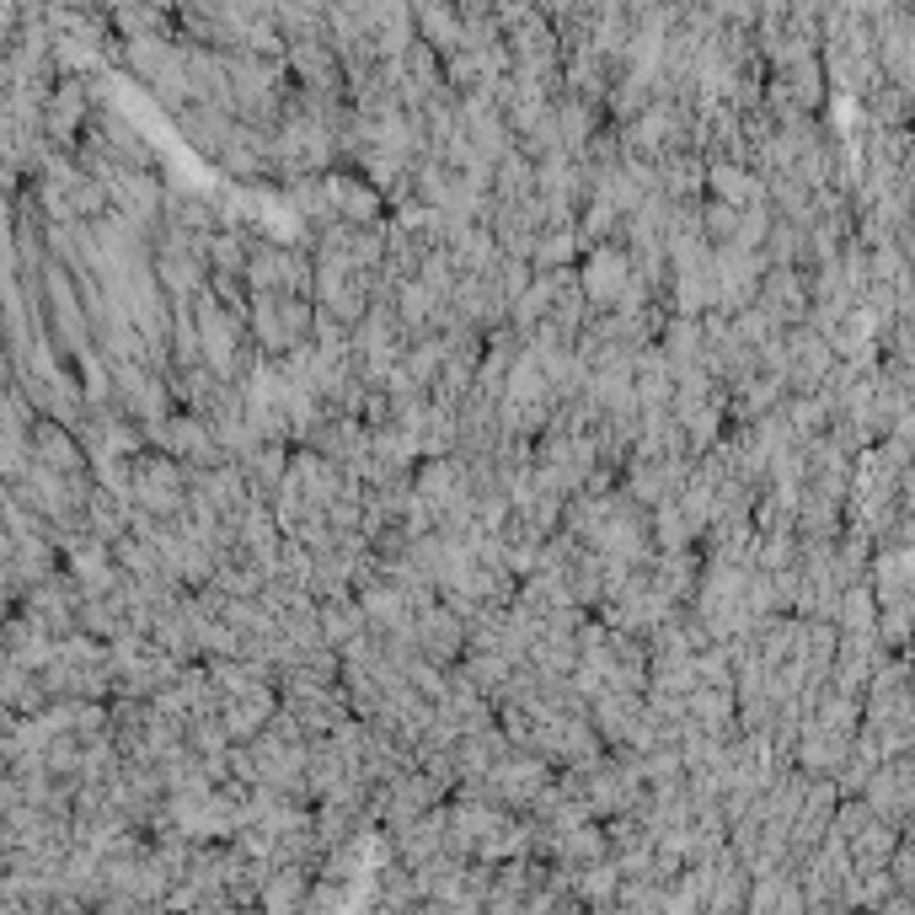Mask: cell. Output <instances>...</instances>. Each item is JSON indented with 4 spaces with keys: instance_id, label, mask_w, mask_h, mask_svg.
I'll return each instance as SVG.
<instances>
[{
    "instance_id": "1",
    "label": "cell",
    "mask_w": 915,
    "mask_h": 915,
    "mask_svg": "<svg viewBox=\"0 0 915 915\" xmlns=\"http://www.w3.org/2000/svg\"><path fill=\"white\" fill-rule=\"evenodd\" d=\"M627 279V262L621 252H594V268H589V295L599 300V306H610L616 300V284Z\"/></svg>"
}]
</instances>
